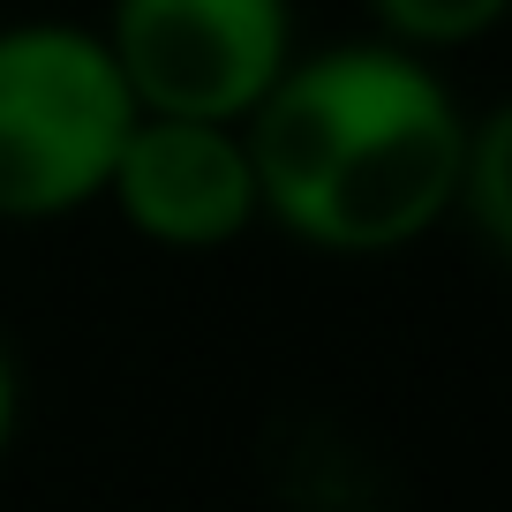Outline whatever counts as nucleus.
I'll use <instances>...</instances> for the list:
<instances>
[{
    "label": "nucleus",
    "instance_id": "obj_1",
    "mask_svg": "<svg viewBox=\"0 0 512 512\" xmlns=\"http://www.w3.org/2000/svg\"><path fill=\"white\" fill-rule=\"evenodd\" d=\"M467 128L475 121L415 46H339L279 68L241 121V144L264 219L309 249L384 256L452 211Z\"/></svg>",
    "mask_w": 512,
    "mask_h": 512
},
{
    "label": "nucleus",
    "instance_id": "obj_2",
    "mask_svg": "<svg viewBox=\"0 0 512 512\" xmlns=\"http://www.w3.org/2000/svg\"><path fill=\"white\" fill-rule=\"evenodd\" d=\"M136 98L83 23L0 31V219H68L98 204Z\"/></svg>",
    "mask_w": 512,
    "mask_h": 512
},
{
    "label": "nucleus",
    "instance_id": "obj_3",
    "mask_svg": "<svg viewBox=\"0 0 512 512\" xmlns=\"http://www.w3.org/2000/svg\"><path fill=\"white\" fill-rule=\"evenodd\" d=\"M106 53L136 113L249 121V106L294 61L287 0H113Z\"/></svg>",
    "mask_w": 512,
    "mask_h": 512
},
{
    "label": "nucleus",
    "instance_id": "obj_4",
    "mask_svg": "<svg viewBox=\"0 0 512 512\" xmlns=\"http://www.w3.org/2000/svg\"><path fill=\"white\" fill-rule=\"evenodd\" d=\"M106 196L159 249H226L264 219L241 121H189V113H136L113 151Z\"/></svg>",
    "mask_w": 512,
    "mask_h": 512
},
{
    "label": "nucleus",
    "instance_id": "obj_5",
    "mask_svg": "<svg viewBox=\"0 0 512 512\" xmlns=\"http://www.w3.org/2000/svg\"><path fill=\"white\" fill-rule=\"evenodd\" d=\"M505 159H512V121H505V113H490L482 128H467V159H460V196H452V211H467V219L482 226L490 249H505V241H512V181H505Z\"/></svg>",
    "mask_w": 512,
    "mask_h": 512
},
{
    "label": "nucleus",
    "instance_id": "obj_6",
    "mask_svg": "<svg viewBox=\"0 0 512 512\" xmlns=\"http://www.w3.org/2000/svg\"><path fill=\"white\" fill-rule=\"evenodd\" d=\"M392 46L415 53H445V46H475L482 31H497L512 0H369Z\"/></svg>",
    "mask_w": 512,
    "mask_h": 512
},
{
    "label": "nucleus",
    "instance_id": "obj_7",
    "mask_svg": "<svg viewBox=\"0 0 512 512\" xmlns=\"http://www.w3.org/2000/svg\"><path fill=\"white\" fill-rule=\"evenodd\" d=\"M16 407H23L16 362H8V347H0V460H8V445H16Z\"/></svg>",
    "mask_w": 512,
    "mask_h": 512
}]
</instances>
